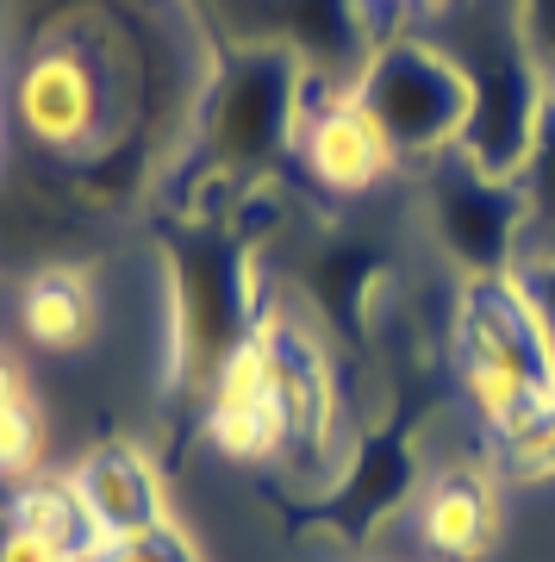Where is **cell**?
Wrapping results in <instances>:
<instances>
[{"instance_id":"obj_2","label":"cell","mask_w":555,"mask_h":562,"mask_svg":"<svg viewBox=\"0 0 555 562\" xmlns=\"http://www.w3.org/2000/svg\"><path fill=\"white\" fill-rule=\"evenodd\" d=\"M462 401L494 443L531 431L555 406V344L531 313L518 276H475L456 288L450 319Z\"/></svg>"},{"instance_id":"obj_10","label":"cell","mask_w":555,"mask_h":562,"mask_svg":"<svg viewBox=\"0 0 555 562\" xmlns=\"http://www.w3.org/2000/svg\"><path fill=\"white\" fill-rule=\"evenodd\" d=\"M20 331L50 357H81L100 331V294L94 281L69 269V262H50V269H32L20 288Z\"/></svg>"},{"instance_id":"obj_14","label":"cell","mask_w":555,"mask_h":562,"mask_svg":"<svg viewBox=\"0 0 555 562\" xmlns=\"http://www.w3.org/2000/svg\"><path fill=\"white\" fill-rule=\"evenodd\" d=\"M94 562H200V543L188 538L175 519H162V525H150V531H138V538L100 543Z\"/></svg>"},{"instance_id":"obj_18","label":"cell","mask_w":555,"mask_h":562,"mask_svg":"<svg viewBox=\"0 0 555 562\" xmlns=\"http://www.w3.org/2000/svg\"><path fill=\"white\" fill-rule=\"evenodd\" d=\"M418 7H424V0H362V13H369V32H375V44H381V38H394V32H412Z\"/></svg>"},{"instance_id":"obj_16","label":"cell","mask_w":555,"mask_h":562,"mask_svg":"<svg viewBox=\"0 0 555 562\" xmlns=\"http://www.w3.org/2000/svg\"><path fill=\"white\" fill-rule=\"evenodd\" d=\"M512 276H518V288H524L531 313L543 319V331H550V344H555V257H531V262H518Z\"/></svg>"},{"instance_id":"obj_8","label":"cell","mask_w":555,"mask_h":562,"mask_svg":"<svg viewBox=\"0 0 555 562\" xmlns=\"http://www.w3.org/2000/svg\"><path fill=\"white\" fill-rule=\"evenodd\" d=\"M69 482H76L88 519L100 525V538H138L150 525L175 519L169 513V487H162V469L150 462V450L132 438H94L69 462Z\"/></svg>"},{"instance_id":"obj_13","label":"cell","mask_w":555,"mask_h":562,"mask_svg":"<svg viewBox=\"0 0 555 562\" xmlns=\"http://www.w3.org/2000/svg\"><path fill=\"white\" fill-rule=\"evenodd\" d=\"M38 450H44V406L13 369V357H0V482L38 475Z\"/></svg>"},{"instance_id":"obj_6","label":"cell","mask_w":555,"mask_h":562,"mask_svg":"<svg viewBox=\"0 0 555 562\" xmlns=\"http://www.w3.org/2000/svg\"><path fill=\"white\" fill-rule=\"evenodd\" d=\"M418 213L431 225V244L450 257L462 281L512 276L518 244H524V201L518 181L494 176L456 150V157L418 169Z\"/></svg>"},{"instance_id":"obj_11","label":"cell","mask_w":555,"mask_h":562,"mask_svg":"<svg viewBox=\"0 0 555 562\" xmlns=\"http://www.w3.org/2000/svg\"><path fill=\"white\" fill-rule=\"evenodd\" d=\"M7 525L13 531H32L38 543H50L69 562H94V550L106 543L100 525L88 519V506H81L69 475H25V482H13V494H7Z\"/></svg>"},{"instance_id":"obj_19","label":"cell","mask_w":555,"mask_h":562,"mask_svg":"<svg viewBox=\"0 0 555 562\" xmlns=\"http://www.w3.org/2000/svg\"><path fill=\"white\" fill-rule=\"evenodd\" d=\"M0 562H69V557H57V550L38 543L32 531H13V525H7V531H0Z\"/></svg>"},{"instance_id":"obj_9","label":"cell","mask_w":555,"mask_h":562,"mask_svg":"<svg viewBox=\"0 0 555 562\" xmlns=\"http://www.w3.org/2000/svg\"><path fill=\"white\" fill-rule=\"evenodd\" d=\"M412 525H418V543L431 557H450V562H487V550L499 543V494L487 487L480 469H443L424 482L412 506Z\"/></svg>"},{"instance_id":"obj_12","label":"cell","mask_w":555,"mask_h":562,"mask_svg":"<svg viewBox=\"0 0 555 562\" xmlns=\"http://www.w3.org/2000/svg\"><path fill=\"white\" fill-rule=\"evenodd\" d=\"M518 201H524V244H518V262L531 257H555V94L536 120V138L518 162Z\"/></svg>"},{"instance_id":"obj_4","label":"cell","mask_w":555,"mask_h":562,"mask_svg":"<svg viewBox=\"0 0 555 562\" xmlns=\"http://www.w3.org/2000/svg\"><path fill=\"white\" fill-rule=\"evenodd\" d=\"M162 306H169V375L200 401L218 369L262 331L257 294H250V250L238 232L188 225L169 244Z\"/></svg>"},{"instance_id":"obj_5","label":"cell","mask_w":555,"mask_h":562,"mask_svg":"<svg viewBox=\"0 0 555 562\" xmlns=\"http://www.w3.org/2000/svg\"><path fill=\"white\" fill-rule=\"evenodd\" d=\"M350 101L362 120L381 132L394 169H431V162L456 157L462 132H468V88H462L456 63L443 57L424 32H394L362 57Z\"/></svg>"},{"instance_id":"obj_1","label":"cell","mask_w":555,"mask_h":562,"mask_svg":"<svg viewBox=\"0 0 555 562\" xmlns=\"http://www.w3.org/2000/svg\"><path fill=\"white\" fill-rule=\"evenodd\" d=\"M412 32H424L456 63L462 88H468L462 157L494 176H518L536 138V120L555 94V81L536 63L531 32H524V7L518 0H424Z\"/></svg>"},{"instance_id":"obj_7","label":"cell","mask_w":555,"mask_h":562,"mask_svg":"<svg viewBox=\"0 0 555 562\" xmlns=\"http://www.w3.org/2000/svg\"><path fill=\"white\" fill-rule=\"evenodd\" d=\"M294 162L325 194H338V201H356V194H369V188H381V181L394 176V157H387L381 132L350 101V81L318 76V69H306V106H299Z\"/></svg>"},{"instance_id":"obj_3","label":"cell","mask_w":555,"mask_h":562,"mask_svg":"<svg viewBox=\"0 0 555 562\" xmlns=\"http://www.w3.org/2000/svg\"><path fill=\"white\" fill-rule=\"evenodd\" d=\"M299 106H306V63L294 50L231 44L194 106V150L206 162V176L250 188L281 157H294Z\"/></svg>"},{"instance_id":"obj_17","label":"cell","mask_w":555,"mask_h":562,"mask_svg":"<svg viewBox=\"0 0 555 562\" xmlns=\"http://www.w3.org/2000/svg\"><path fill=\"white\" fill-rule=\"evenodd\" d=\"M518 7H524V32L536 44V63L555 81V0H518Z\"/></svg>"},{"instance_id":"obj_15","label":"cell","mask_w":555,"mask_h":562,"mask_svg":"<svg viewBox=\"0 0 555 562\" xmlns=\"http://www.w3.org/2000/svg\"><path fill=\"white\" fill-rule=\"evenodd\" d=\"M499 457L512 462V475H555V406L543 413V419L531 425V431H518V438L499 443Z\"/></svg>"}]
</instances>
